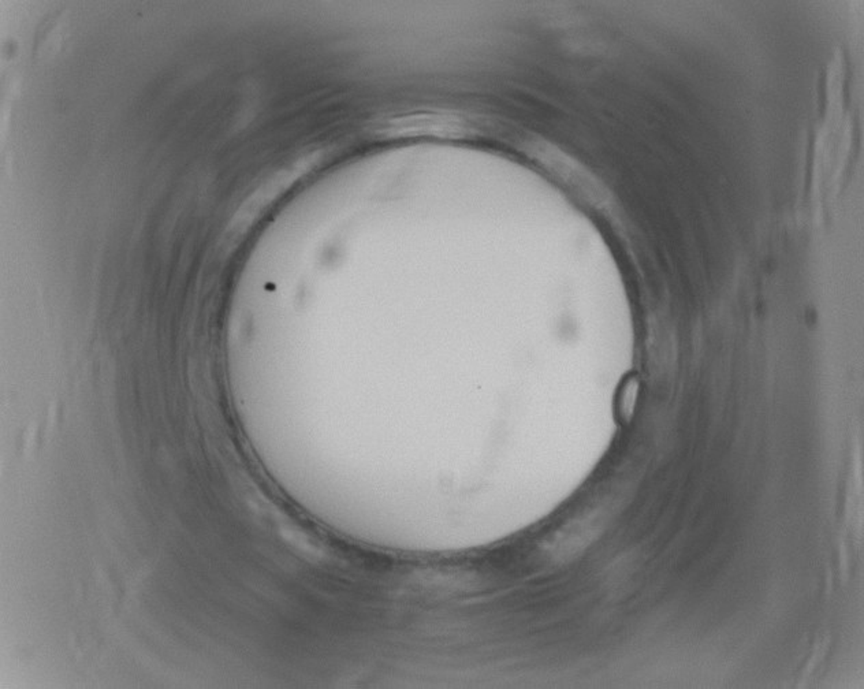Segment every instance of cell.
Instances as JSON below:
<instances>
[{"instance_id":"cell-1","label":"cell","mask_w":864,"mask_h":689,"mask_svg":"<svg viewBox=\"0 0 864 689\" xmlns=\"http://www.w3.org/2000/svg\"><path fill=\"white\" fill-rule=\"evenodd\" d=\"M639 396V380L636 378H631L625 382L621 390L620 397V412L625 420H628L635 409Z\"/></svg>"}]
</instances>
